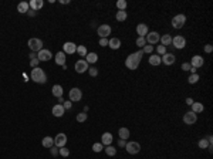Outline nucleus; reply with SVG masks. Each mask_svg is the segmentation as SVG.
I'll use <instances>...</instances> for the list:
<instances>
[{"label": "nucleus", "instance_id": "7", "mask_svg": "<svg viewBox=\"0 0 213 159\" xmlns=\"http://www.w3.org/2000/svg\"><path fill=\"white\" fill-rule=\"evenodd\" d=\"M97 33L101 38H106L111 34V26H108V24H101V26L97 28Z\"/></svg>", "mask_w": 213, "mask_h": 159}, {"label": "nucleus", "instance_id": "26", "mask_svg": "<svg viewBox=\"0 0 213 159\" xmlns=\"http://www.w3.org/2000/svg\"><path fill=\"white\" fill-rule=\"evenodd\" d=\"M118 135H120V139L126 141L128 138H129V129H128V128H120Z\"/></svg>", "mask_w": 213, "mask_h": 159}, {"label": "nucleus", "instance_id": "43", "mask_svg": "<svg viewBox=\"0 0 213 159\" xmlns=\"http://www.w3.org/2000/svg\"><path fill=\"white\" fill-rule=\"evenodd\" d=\"M38 63H40L38 58H33V60H30V66H31L33 68H36V67L38 66Z\"/></svg>", "mask_w": 213, "mask_h": 159}, {"label": "nucleus", "instance_id": "17", "mask_svg": "<svg viewBox=\"0 0 213 159\" xmlns=\"http://www.w3.org/2000/svg\"><path fill=\"white\" fill-rule=\"evenodd\" d=\"M43 5H44L43 0H30V2H28V7L31 10H34V11H37V10L41 9Z\"/></svg>", "mask_w": 213, "mask_h": 159}, {"label": "nucleus", "instance_id": "18", "mask_svg": "<svg viewBox=\"0 0 213 159\" xmlns=\"http://www.w3.org/2000/svg\"><path fill=\"white\" fill-rule=\"evenodd\" d=\"M136 34H139V37H145L148 34V26L145 23H139L136 26Z\"/></svg>", "mask_w": 213, "mask_h": 159}, {"label": "nucleus", "instance_id": "48", "mask_svg": "<svg viewBox=\"0 0 213 159\" xmlns=\"http://www.w3.org/2000/svg\"><path fill=\"white\" fill-rule=\"evenodd\" d=\"M205 51H206V53H212L213 51V46H212V44H206V46H205Z\"/></svg>", "mask_w": 213, "mask_h": 159}, {"label": "nucleus", "instance_id": "32", "mask_svg": "<svg viewBox=\"0 0 213 159\" xmlns=\"http://www.w3.org/2000/svg\"><path fill=\"white\" fill-rule=\"evenodd\" d=\"M105 154L108 155V156H115L116 148H114V146H111V145H108V146L105 148Z\"/></svg>", "mask_w": 213, "mask_h": 159}, {"label": "nucleus", "instance_id": "47", "mask_svg": "<svg viewBox=\"0 0 213 159\" xmlns=\"http://www.w3.org/2000/svg\"><path fill=\"white\" fill-rule=\"evenodd\" d=\"M100 46L101 47L108 46V40H106V38H100Z\"/></svg>", "mask_w": 213, "mask_h": 159}, {"label": "nucleus", "instance_id": "25", "mask_svg": "<svg viewBox=\"0 0 213 159\" xmlns=\"http://www.w3.org/2000/svg\"><path fill=\"white\" fill-rule=\"evenodd\" d=\"M192 112H195V114H200V112H203V109H205V107H203V104H200V102H193L192 105Z\"/></svg>", "mask_w": 213, "mask_h": 159}, {"label": "nucleus", "instance_id": "42", "mask_svg": "<svg viewBox=\"0 0 213 159\" xmlns=\"http://www.w3.org/2000/svg\"><path fill=\"white\" fill-rule=\"evenodd\" d=\"M88 73L91 77H97L98 75V68H88Z\"/></svg>", "mask_w": 213, "mask_h": 159}, {"label": "nucleus", "instance_id": "10", "mask_svg": "<svg viewBox=\"0 0 213 159\" xmlns=\"http://www.w3.org/2000/svg\"><path fill=\"white\" fill-rule=\"evenodd\" d=\"M196 121H198V115L195 112H192V111H189V112H186L183 115V122L186 125H193Z\"/></svg>", "mask_w": 213, "mask_h": 159}, {"label": "nucleus", "instance_id": "52", "mask_svg": "<svg viewBox=\"0 0 213 159\" xmlns=\"http://www.w3.org/2000/svg\"><path fill=\"white\" fill-rule=\"evenodd\" d=\"M193 102H195V101L192 98H186V104H188V105H192Z\"/></svg>", "mask_w": 213, "mask_h": 159}, {"label": "nucleus", "instance_id": "41", "mask_svg": "<svg viewBox=\"0 0 213 159\" xmlns=\"http://www.w3.org/2000/svg\"><path fill=\"white\" fill-rule=\"evenodd\" d=\"M93 151H94V152H101V151H102V144H101V142L94 144V145H93Z\"/></svg>", "mask_w": 213, "mask_h": 159}, {"label": "nucleus", "instance_id": "24", "mask_svg": "<svg viewBox=\"0 0 213 159\" xmlns=\"http://www.w3.org/2000/svg\"><path fill=\"white\" fill-rule=\"evenodd\" d=\"M108 46L111 47L112 50H118V48L121 47V40L120 38H116V37L111 38V40H108Z\"/></svg>", "mask_w": 213, "mask_h": 159}, {"label": "nucleus", "instance_id": "4", "mask_svg": "<svg viewBox=\"0 0 213 159\" xmlns=\"http://www.w3.org/2000/svg\"><path fill=\"white\" fill-rule=\"evenodd\" d=\"M186 23V16L185 14H176L175 17L172 19V26L173 28H182Z\"/></svg>", "mask_w": 213, "mask_h": 159}, {"label": "nucleus", "instance_id": "21", "mask_svg": "<svg viewBox=\"0 0 213 159\" xmlns=\"http://www.w3.org/2000/svg\"><path fill=\"white\" fill-rule=\"evenodd\" d=\"M54 60H56V64L57 66H64L65 64V54L63 51H60V53H57L56 54V57H54Z\"/></svg>", "mask_w": 213, "mask_h": 159}, {"label": "nucleus", "instance_id": "51", "mask_svg": "<svg viewBox=\"0 0 213 159\" xmlns=\"http://www.w3.org/2000/svg\"><path fill=\"white\" fill-rule=\"evenodd\" d=\"M27 14L30 16V17H33V16H36V11H34V10H31V9H28Z\"/></svg>", "mask_w": 213, "mask_h": 159}, {"label": "nucleus", "instance_id": "13", "mask_svg": "<svg viewBox=\"0 0 213 159\" xmlns=\"http://www.w3.org/2000/svg\"><path fill=\"white\" fill-rule=\"evenodd\" d=\"M37 58L40 61H50L51 58H53V54H51L50 50H40V51L37 53Z\"/></svg>", "mask_w": 213, "mask_h": 159}, {"label": "nucleus", "instance_id": "49", "mask_svg": "<svg viewBox=\"0 0 213 159\" xmlns=\"http://www.w3.org/2000/svg\"><path fill=\"white\" fill-rule=\"evenodd\" d=\"M50 152H51V155H53V156H57V155H58V149H57V146H56V148H54V146H53V148H50Z\"/></svg>", "mask_w": 213, "mask_h": 159}, {"label": "nucleus", "instance_id": "37", "mask_svg": "<svg viewBox=\"0 0 213 159\" xmlns=\"http://www.w3.org/2000/svg\"><path fill=\"white\" fill-rule=\"evenodd\" d=\"M136 46L144 48V47L146 46V40H145V37H138V38H136Z\"/></svg>", "mask_w": 213, "mask_h": 159}, {"label": "nucleus", "instance_id": "8", "mask_svg": "<svg viewBox=\"0 0 213 159\" xmlns=\"http://www.w3.org/2000/svg\"><path fill=\"white\" fill-rule=\"evenodd\" d=\"M65 144H67V135L65 134H57V136L54 138V145L57 146V148H64Z\"/></svg>", "mask_w": 213, "mask_h": 159}, {"label": "nucleus", "instance_id": "54", "mask_svg": "<svg viewBox=\"0 0 213 159\" xmlns=\"http://www.w3.org/2000/svg\"><path fill=\"white\" fill-rule=\"evenodd\" d=\"M190 73H192V74H196V68H195V67H190Z\"/></svg>", "mask_w": 213, "mask_h": 159}, {"label": "nucleus", "instance_id": "34", "mask_svg": "<svg viewBox=\"0 0 213 159\" xmlns=\"http://www.w3.org/2000/svg\"><path fill=\"white\" fill-rule=\"evenodd\" d=\"M126 6H128V3H126L125 0H118V2H116V7H118V10H125Z\"/></svg>", "mask_w": 213, "mask_h": 159}, {"label": "nucleus", "instance_id": "29", "mask_svg": "<svg viewBox=\"0 0 213 159\" xmlns=\"http://www.w3.org/2000/svg\"><path fill=\"white\" fill-rule=\"evenodd\" d=\"M161 43H162V46L168 47L172 44V36L171 34H165V36H162L161 37Z\"/></svg>", "mask_w": 213, "mask_h": 159}, {"label": "nucleus", "instance_id": "55", "mask_svg": "<svg viewBox=\"0 0 213 159\" xmlns=\"http://www.w3.org/2000/svg\"><path fill=\"white\" fill-rule=\"evenodd\" d=\"M58 102H60V105H63V102H64V99H63V97H60V98H58Z\"/></svg>", "mask_w": 213, "mask_h": 159}, {"label": "nucleus", "instance_id": "20", "mask_svg": "<svg viewBox=\"0 0 213 159\" xmlns=\"http://www.w3.org/2000/svg\"><path fill=\"white\" fill-rule=\"evenodd\" d=\"M64 112H65L64 107H63V105H60V104H57V105H54V107H53V115H54V117L60 118V117H63V115H64Z\"/></svg>", "mask_w": 213, "mask_h": 159}, {"label": "nucleus", "instance_id": "6", "mask_svg": "<svg viewBox=\"0 0 213 159\" xmlns=\"http://www.w3.org/2000/svg\"><path fill=\"white\" fill-rule=\"evenodd\" d=\"M125 149H126V152H128V154L136 155L139 151H141V145H139L138 142L132 141V142H128V144L125 145Z\"/></svg>", "mask_w": 213, "mask_h": 159}, {"label": "nucleus", "instance_id": "30", "mask_svg": "<svg viewBox=\"0 0 213 159\" xmlns=\"http://www.w3.org/2000/svg\"><path fill=\"white\" fill-rule=\"evenodd\" d=\"M115 17H116V20H118V21H125L126 17H128V14H126L125 10H118V11H116Z\"/></svg>", "mask_w": 213, "mask_h": 159}, {"label": "nucleus", "instance_id": "14", "mask_svg": "<svg viewBox=\"0 0 213 159\" xmlns=\"http://www.w3.org/2000/svg\"><path fill=\"white\" fill-rule=\"evenodd\" d=\"M161 61H162L163 64H166V66H172V64H175L176 61V57L172 54V53H166V54H163L161 57Z\"/></svg>", "mask_w": 213, "mask_h": 159}, {"label": "nucleus", "instance_id": "31", "mask_svg": "<svg viewBox=\"0 0 213 159\" xmlns=\"http://www.w3.org/2000/svg\"><path fill=\"white\" fill-rule=\"evenodd\" d=\"M161 63H162V61H161V57L158 56V54L156 56L153 54V56L149 57V64H151V66H159Z\"/></svg>", "mask_w": 213, "mask_h": 159}, {"label": "nucleus", "instance_id": "40", "mask_svg": "<svg viewBox=\"0 0 213 159\" xmlns=\"http://www.w3.org/2000/svg\"><path fill=\"white\" fill-rule=\"evenodd\" d=\"M58 154H60L61 156H64V158H65V156H68V155H70V151H68V148H65V146H64V148H60Z\"/></svg>", "mask_w": 213, "mask_h": 159}, {"label": "nucleus", "instance_id": "44", "mask_svg": "<svg viewBox=\"0 0 213 159\" xmlns=\"http://www.w3.org/2000/svg\"><path fill=\"white\" fill-rule=\"evenodd\" d=\"M152 51H153V47L148 46V44H146V46L144 47V50H142V53H152Z\"/></svg>", "mask_w": 213, "mask_h": 159}, {"label": "nucleus", "instance_id": "9", "mask_svg": "<svg viewBox=\"0 0 213 159\" xmlns=\"http://www.w3.org/2000/svg\"><path fill=\"white\" fill-rule=\"evenodd\" d=\"M172 46L175 47V48H183V47L186 46L185 37H182V36H175V37H172Z\"/></svg>", "mask_w": 213, "mask_h": 159}, {"label": "nucleus", "instance_id": "28", "mask_svg": "<svg viewBox=\"0 0 213 159\" xmlns=\"http://www.w3.org/2000/svg\"><path fill=\"white\" fill-rule=\"evenodd\" d=\"M28 9H30V7H28L27 2H21V3L17 5V11H19V13H27Z\"/></svg>", "mask_w": 213, "mask_h": 159}, {"label": "nucleus", "instance_id": "46", "mask_svg": "<svg viewBox=\"0 0 213 159\" xmlns=\"http://www.w3.org/2000/svg\"><path fill=\"white\" fill-rule=\"evenodd\" d=\"M63 107H64V109H70V108L73 107V104H71V101H64V102H63Z\"/></svg>", "mask_w": 213, "mask_h": 159}, {"label": "nucleus", "instance_id": "27", "mask_svg": "<svg viewBox=\"0 0 213 159\" xmlns=\"http://www.w3.org/2000/svg\"><path fill=\"white\" fill-rule=\"evenodd\" d=\"M43 146L44 148H53L54 146V138H51V136H46L44 139H43Z\"/></svg>", "mask_w": 213, "mask_h": 159}, {"label": "nucleus", "instance_id": "33", "mask_svg": "<svg viewBox=\"0 0 213 159\" xmlns=\"http://www.w3.org/2000/svg\"><path fill=\"white\" fill-rule=\"evenodd\" d=\"M77 53H78V56H81V57L87 56V48H85V46H77Z\"/></svg>", "mask_w": 213, "mask_h": 159}, {"label": "nucleus", "instance_id": "39", "mask_svg": "<svg viewBox=\"0 0 213 159\" xmlns=\"http://www.w3.org/2000/svg\"><path fill=\"white\" fill-rule=\"evenodd\" d=\"M77 121H78V122L87 121V114H85V112H80L78 115H77Z\"/></svg>", "mask_w": 213, "mask_h": 159}, {"label": "nucleus", "instance_id": "50", "mask_svg": "<svg viewBox=\"0 0 213 159\" xmlns=\"http://www.w3.org/2000/svg\"><path fill=\"white\" fill-rule=\"evenodd\" d=\"M118 145H120L121 148H125L126 144H125V141H124V139H120V141H118Z\"/></svg>", "mask_w": 213, "mask_h": 159}, {"label": "nucleus", "instance_id": "5", "mask_svg": "<svg viewBox=\"0 0 213 159\" xmlns=\"http://www.w3.org/2000/svg\"><path fill=\"white\" fill-rule=\"evenodd\" d=\"M70 101H73V102H75V101H80V99L83 98V91L80 88H77V87H74V88L70 89Z\"/></svg>", "mask_w": 213, "mask_h": 159}, {"label": "nucleus", "instance_id": "16", "mask_svg": "<svg viewBox=\"0 0 213 159\" xmlns=\"http://www.w3.org/2000/svg\"><path fill=\"white\" fill-rule=\"evenodd\" d=\"M203 64H205V60H203V57H202V56H193V57H192V63H190V66L195 67L196 70L200 68Z\"/></svg>", "mask_w": 213, "mask_h": 159}, {"label": "nucleus", "instance_id": "53", "mask_svg": "<svg viewBox=\"0 0 213 159\" xmlns=\"http://www.w3.org/2000/svg\"><path fill=\"white\" fill-rule=\"evenodd\" d=\"M30 58H31V60H33V58H37V54H36V53H30Z\"/></svg>", "mask_w": 213, "mask_h": 159}, {"label": "nucleus", "instance_id": "45", "mask_svg": "<svg viewBox=\"0 0 213 159\" xmlns=\"http://www.w3.org/2000/svg\"><path fill=\"white\" fill-rule=\"evenodd\" d=\"M190 63H183V64H182V70L183 71H189L190 70Z\"/></svg>", "mask_w": 213, "mask_h": 159}, {"label": "nucleus", "instance_id": "3", "mask_svg": "<svg viewBox=\"0 0 213 159\" xmlns=\"http://www.w3.org/2000/svg\"><path fill=\"white\" fill-rule=\"evenodd\" d=\"M27 46L33 53H38L40 50H43V41L40 38H30L27 43Z\"/></svg>", "mask_w": 213, "mask_h": 159}, {"label": "nucleus", "instance_id": "23", "mask_svg": "<svg viewBox=\"0 0 213 159\" xmlns=\"http://www.w3.org/2000/svg\"><path fill=\"white\" fill-rule=\"evenodd\" d=\"M85 61H87L88 64H94V63H97V61H98V54H97V53H87V56H85Z\"/></svg>", "mask_w": 213, "mask_h": 159}, {"label": "nucleus", "instance_id": "1", "mask_svg": "<svg viewBox=\"0 0 213 159\" xmlns=\"http://www.w3.org/2000/svg\"><path fill=\"white\" fill-rule=\"evenodd\" d=\"M142 56H144L142 50H139V51H136V53L129 54V56L126 57V60H125L126 68H129V70H136V68L139 67L141 60H142Z\"/></svg>", "mask_w": 213, "mask_h": 159}, {"label": "nucleus", "instance_id": "15", "mask_svg": "<svg viewBox=\"0 0 213 159\" xmlns=\"http://www.w3.org/2000/svg\"><path fill=\"white\" fill-rule=\"evenodd\" d=\"M63 53L64 54H74V53H77V46L71 41L65 43L64 46H63Z\"/></svg>", "mask_w": 213, "mask_h": 159}, {"label": "nucleus", "instance_id": "35", "mask_svg": "<svg viewBox=\"0 0 213 159\" xmlns=\"http://www.w3.org/2000/svg\"><path fill=\"white\" fill-rule=\"evenodd\" d=\"M199 78L200 77L198 74H190V77L188 78V81H189V84H196V83L199 81Z\"/></svg>", "mask_w": 213, "mask_h": 159}, {"label": "nucleus", "instance_id": "11", "mask_svg": "<svg viewBox=\"0 0 213 159\" xmlns=\"http://www.w3.org/2000/svg\"><path fill=\"white\" fill-rule=\"evenodd\" d=\"M75 71L77 73H80V74H83V73H85V71H88V63L85 60H78L77 63H75Z\"/></svg>", "mask_w": 213, "mask_h": 159}, {"label": "nucleus", "instance_id": "22", "mask_svg": "<svg viewBox=\"0 0 213 159\" xmlns=\"http://www.w3.org/2000/svg\"><path fill=\"white\" fill-rule=\"evenodd\" d=\"M51 92H53V95H54V97L60 98V97H63L64 91H63V87H61V85H53V88H51Z\"/></svg>", "mask_w": 213, "mask_h": 159}, {"label": "nucleus", "instance_id": "12", "mask_svg": "<svg viewBox=\"0 0 213 159\" xmlns=\"http://www.w3.org/2000/svg\"><path fill=\"white\" fill-rule=\"evenodd\" d=\"M145 40H146V43H149V44H156V43H159L161 37H159V33L151 31V33H148L145 36Z\"/></svg>", "mask_w": 213, "mask_h": 159}, {"label": "nucleus", "instance_id": "2", "mask_svg": "<svg viewBox=\"0 0 213 159\" xmlns=\"http://www.w3.org/2000/svg\"><path fill=\"white\" fill-rule=\"evenodd\" d=\"M30 78H31L34 83H37V84H46L47 83L46 73H44L43 68H38V67H36V68H33L31 70V73H30Z\"/></svg>", "mask_w": 213, "mask_h": 159}, {"label": "nucleus", "instance_id": "19", "mask_svg": "<svg viewBox=\"0 0 213 159\" xmlns=\"http://www.w3.org/2000/svg\"><path fill=\"white\" fill-rule=\"evenodd\" d=\"M112 141H114V136H112L110 132H105V134H102V136H101V144H102V145H105V146L111 145Z\"/></svg>", "mask_w": 213, "mask_h": 159}, {"label": "nucleus", "instance_id": "36", "mask_svg": "<svg viewBox=\"0 0 213 159\" xmlns=\"http://www.w3.org/2000/svg\"><path fill=\"white\" fill-rule=\"evenodd\" d=\"M198 145H199V148L200 149H206V148H209V142H208V139H200L199 141V144H198Z\"/></svg>", "mask_w": 213, "mask_h": 159}, {"label": "nucleus", "instance_id": "38", "mask_svg": "<svg viewBox=\"0 0 213 159\" xmlns=\"http://www.w3.org/2000/svg\"><path fill=\"white\" fill-rule=\"evenodd\" d=\"M156 51H158V56H163V54H166V47L165 46H158Z\"/></svg>", "mask_w": 213, "mask_h": 159}]
</instances>
